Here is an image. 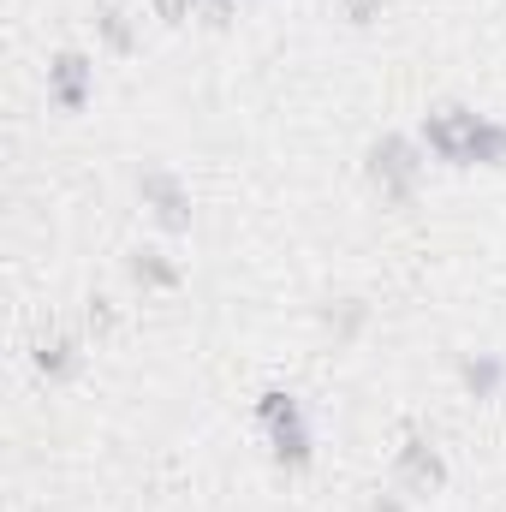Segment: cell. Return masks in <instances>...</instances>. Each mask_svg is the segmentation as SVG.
<instances>
[{
  "mask_svg": "<svg viewBox=\"0 0 506 512\" xmlns=\"http://www.w3.org/2000/svg\"><path fill=\"white\" fill-rule=\"evenodd\" d=\"M423 161H429L423 143H411L405 131H381L376 143H370L364 173H370V185H376L387 203H411L417 197V179H423Z\"/></svg>",
  "mask_w": 506,
  "mask_h": 512,
  "instance_id": "7a4b0ae2",
  "label": "cell"
},
{
  "mask_svg": "<svg viewBox=\"0 0 506 512\" xmlns=\"http://www.w3.org/2000/svg\"><path fill=\"white\" fill-rule=\"evenodd\" d=\"M137 197H143V209H149L167 233H191V191H185V179H179L173 167H149V173L137 179Z\"/></svg>",
  "mask_w": 506,
  "mask_h": 512,
  "instance_id": "5b68a950",
  "label": "cell"
},
{
  "mask_svg": "<svg viewBox=\"0 0 506 512\" xmlns=\"http://www.w3.org/2000/svg\"><path fill=\"white\" fill-rule=\"evenodd\" d=\"M393 471H399V483H405L411 495H435V489H447V459H441V447H435L429 435H405Z\"/></svg>",
  "mask_w": 506,
  "mask_h": 512,
  "instance_id": "8992f818",
  "label": "cell"
},
{
  "mask_svg": "<svg viewBox=\"0 0 506 512\" xmlns=\"http://www.w3.org/2000/svg\"><path fill=\"white\" fill-rule=\"evenodd\" d=\"M364 316H370V310H364L358 298H340V310H328V328H334L340 340H352V334L364 328Z\"/></svg>",
  "mask_w": 506,
  "mask_h": 512,
  "instance_id": "8fae6325",
  "label": "cell"
},
{
  "mask_svg": "<svg viewBox=\"0 0 506 512\" xmlns=\"http://www.w3.org/2000/svg\"><path fill=\"white\" fill-rule=\"evenodd\" d=\"M256 423H262V435H268V447H274V459H280L286 471H310L316 435H310V417H304V405H298L292 393L268 387V393L256 399Z\"/></svg>",
  "mask_w": 506,
  "mask_h": 512,
  "instance_id": "6da1fadb",
  "label": "cell"
},
{
  "mask_svg": "<svg viewBox=\"0 0 506 512\" xmlns=\"http://www.w3.org/2000/svg\"><path fill=\"white\" fill-rule=\"evenodd\" d=\"M126 274L143 286V292H173V286L185 280V268H179L173 256H167V251H149V245L126 256Z\"/></svg>",
  "mask_w": 506,
  "mask_h": 512,
  "instance_id": "ba28073f",
  "label": "cell"
},
{
  "mask_svg": "<svg viewBox=\"0 0 506 512\" xmlns=\"http://www.w3.org/2000/svg\"><path fill=\"white\" fill-rule=\"evenodd\" d=\"M96 30H102V42H108L114 54H131V48H137V30H131L126 6H114V0L96 6Z\"/></svg>",
  "mask_w": 506,
  "mask_h": 512,
  "instance_id": "30bf717a",
  "label": "cell"
},
{
  "mask_svg": "<svg viewBox=\"0 0 506 512\" xmlns=\"http://www.w3.org/2000/svg\"><path fill=\"white\" fill-rule=\"evenodd\" d=\"M477 126H483V114H471V108H459V102H441V108L423 114L417 137H423V149H429L435 161H447V167H471Z\"/></svg>",
  "mask_w": 506,
  "mask_h": 512,
  "instance_id": "3957f363",
  "label": "cell"
},
{
  "mask_svg": "<svg viewBox=\"0 0 506 512\" xmlns=\"http://www.w3.org/2000/svg\"><path fill=\"white\" fill-rule=\"evenodd\" d=\"M30 364H36V376H48V382H72L78 364H84V340H78V334H42L36 352H30Z\"/></svg>",
  "mask_w": 506,
  "mask_h": 512,
  "instance_id": "52a82bcc",
  "label": "cell"
},
{
  "mask_svg": "<svg viewBox=\"0 0 506 512\" xmlns=\"http://www.w3.org/2000/svg\"><path fill=\"white\" fill-rule=\"evenodd\" d=\"M90 96H96V60H90L84 48H60V54L48 60V102H54L60 114H84Z\"/></svg>",
  "mask_w": 506,
  "mask_h": 512,
  "instance_id": "277c9868",
  "label": "cell"
},
{
  "mask_svg": "<svg viewBox=\"0 0 506 512\" xmlns=\"http://www.w3.org/2000/svg\"><path fill=\"white\" fill-rule=\"evenodd\" d=\"M370 512H405V507H399L393 495H376V501H370Z\"/></svg>",
  "mask_w": 506,
  "mask_h": 512,
  "instance_id": "9a60e30c",
  "label": "cell"
},
{
  "mask_svg": "<svg viewBox=\"0 0 506 512\" xmlns=\"http://www.w3.org/2000/svg\"><path fill=\"white\" fill-rule=\"evenodd\" d=\"M114 328H120L114 298H90V334H114Z\"/></svg>",
  "mask_w": 506,
  "mask_h": 512,
  "instance_id": "7c38bea8",
  "label": "cell"
},
{
  "mask_svg": "<svg viewBox=\"0 0 506 512\" xmlns=\"http://www.w3.org/2000/svg\"><path fill=\"white\" fill-rule=\"evenodd\" d=\"M155 18L161 24H185L191 18V0H155Z\"/></svg>",
  "mask_w": 506,
  "mask_h": 512,
  "instance_id": "4fadbf2b",
  "label": "cell"
},
{
  "mask_svg": "<svg viewBox=\"0 0 506 512\" xmlns=\"http://www.w3.org/2000/svg\"><path fill=\"white\" fill-rule=\"evenodd\" d=\"M459 382H465L471 399H489V393L506 382V364L495 358V352H477V358H465V364H459Z\"/></svg>",
  "mask_w": 506,
  "mask_h": 512,
  "instance_id": "9c48e42d",
  "label": "cell"
},
{
  "mask_svg": "<svg viewBox=\"0 0 506 512\" xmlns=\"http://www.w3.org/2000/svg\"><path fill=\"white\" fill-rule=\"evenodd\" d=\"M203 6H209V18H215V24H227V18L239 12V0H203Z\"/></svg>",
  "mask_w": 506,
  "mask_h": 512,
  "instance_id": "5bb4252c",
  "label": "cell"
}]
</instances>
